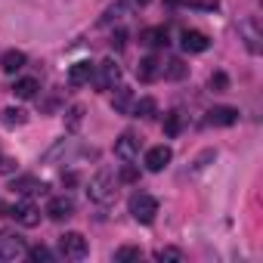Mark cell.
Segmentation results:
<instances>
[{
  "mask_svg": "<svg viewBox=\"0 0 263 263\" xmlns=\"http://www.w3.org/2000/svg\"><path fill=\"white\" fill-rule=\"evenodd\" d=\"M93 84L99 90H115L121 84V65L115 59H102L96 68H93Z\"/></svg>",
  "mask_w": 263,
  "mask_h": 263,
  "instance_id": "obj_3",
  "label": "cell"
},
{
  "mask_svg": "<svg viewBox=\"0 0 263 263\" xmlns=\"http://www.w3.org/2000/svg\"><path fill=\"white\" fill-rule=\"evenodd\" d=\"M25 121H28V115H25L22 108H13V105L4 108V124H7V127H22Z\"/></svg>",
  "mask_w": 263,
  "mask_h": 263,
  "instance_id": "obj_26",
  "label": "cell"
},
{
  "mask_svg": "<svg viewBox=\"0 0 263 263\" xmlns=\"http://www.w3.org/2000/svg\"><path fill=\"white\" fill-rule=\"evenodd\" d=\"M115 158H121V161H137L140 158V140L134 134H121L115 140Z\"/></svg>",
  "mask_w": 263,
  "mask_h": 263,
  "instance_id": "obj_9",
  "label": "cell"
},
{
  "mask_svg": "<svg viewBox=\"0 0 263 263\" xmlns=\"http://www.w3.org/2000/svg\"><path fill=\"white\" fill-rule=\"evenodd\" d=\"M134 4H137V7H149V4H152V0H134Z\"/></svg>",
  "mask_w": 263,
  "mask_h": 263,
  "instance_id": "obj_33",
  "label": "cell"
},
{
  "mask_svg": "<svg viewBox=\"0 0 263 263\" xmlns=\"http://www.w3.org/2000/svg\"><path fill=\"white\" fill-rule=\"evenodd\" d=\"M25 254H28L34 263H53V260H56V254H53L47 245H34V248H28Z\"/></svg>",
  "mask_w": 263,
  "mask_h": 263,
  "instance_id": "obj_25",
  "label": "cell"
},
{
  "mask_svg": "<svg viewBox=\"0 0 263 263\" xmlns=\"http://www.w3.org/2000/svg\"><path fill=\"white\" fill-rule=\"evenodd\" d=\"M28 251L25 238L16 232H0V260H19Z\"/></svg>",
  "mask_w": 263,
  "mask_h": 263,
  "instance_id": "obj_7",
  "label": "cell"
},
{
  "mask_svg": "<svg viewBox=\"0 0 263 263\" xmlns=\"http://www.w3.org/2000/svg\"><path fill=\"white\" fill-rule=\"evenodd\" d=\"M161 71H164V62H161L158 56H146V59H140V65H137V78H140L143 84H155V81L161 78Z\"/></svg>",
  "mask_w": 263,
  "mask_h": 263,
  "instance_id": "obj_11",
  "label": "cell"
},
{
  "mask_svg": "<svg viewBox=\"0 0 263 263\" xmlns=\"http://www.w3.org/2000/svg\"><path fill=\"white\" fill-rule=\"evenodd\" d=\"M186 74H189V65L183 59H171L164 65V71H161V78H167V81H183Z\"/></svg>",
  "mask_w": 263,
  "mask_h": 263,
  "instance_id": "obj_21",
  "label": "cell"
},
{
  "mask_svg": "<svg viewBox=\"0 0 263 263\" xmlns=\"http://www.w3.org/2000/svg\"><path fill=\"white\" fill-rule=\"evenodd\" d=\"M37 90H41L37 78H19V81L13 84V93H16L19 99H34V96H37Z\"/></svg>",
  "mask_w": 263,
  "mask_h": 263,
  "instance_id": "obj_18",
  "label": "cell"
},
{
  "mask_svg": "<svg viewBox=\"0 0 263 263\" xmlns=\"http://www.w3.org/2000/svg\"><path fill=\"white\" fill-rule=\"evenodd\" d=\"M180 130H183V115L180 111H167L164 115V134L167 137H180Z\"/></svg>",
  "mask_w": 263,
  "mask_h": 263,
  "instance_id": "obj_23",
  "label": "cell"
},
{
  "mask_svg": "<svg viewBox=\"0 0 263 263\" xmlns=\"http://www.w3.org/2000/svg\"><path fill=\"white\" fill-rule=\"evenodd\" d=\"M143 257V251L137 248V245H124V248H118L115 251V260L118 263H127V260H140Z\"/></svg>",
  "mask_w": 263,
  "mask_h": 263,
  "instance_id": "obj_28",
  "label": "cell"
},
{
  "mask_svg": "<svg viewBox=\"0 0 263 263\" xmlns=\"http://www.w3.org/2000/svg\"><path fill=\"white\" fill-rule=\"evenodd\" d=\"M155 111H158V102L152 96L134 99V105H130V115H134V118H155Z\"/></svg>",
  "mask_w": 263,
  "mask_h": 263,
  "instance_id": "obj_17",
  "label": "cell"
},
{
  "mask_svg": "<svg viewBox=\"0 0 263 263\" xmlns=\"http://www.w3.org/2000/svg\"><path fill=\"white\" fill-rule=\"evenodd\" d=\"M130 214H134L137 223H152L155 214H158V198L149 195V192H137V195H130Z\"/></svg>",
  "mask_w": 263,
  "mask_h": 263,
  "instance_id": "obj_2",
  "label": "cell"
},
{
  "mask_svg": "<svg viewBox=\"0 0 263 263\" xmlns=\"http://www.w3.org/2000/svg\"><path fill=\"white\" fill-rule=\"evenodd\" d=\"M93 62H74L71 68H68V84L71 87H84V84H90L93 81Z\"/></svg>",
  "mask_w": 263,
  "mask_h": 263,
  "instance_id": "obj_14",
  "label": "cell"
},
{
  "mask_svg": "<svg viewBox=\"0 0 263 263\" xmlns=\"http://www.w3.org/2000/svg\"><path fill=\"white\" fill-rule=\"evenodd\" d=\"M208 121L217 124V127H232L238 121V108H232V105H214L208 111Z\"/></svg>",
  "mask_w": 263,
  "mask_h": 263,
  "instance_id": "obj_13",
  "label": "cell"
},
{
  "mask_svg": "<svg viewBox=\"0 0 263 263\" xmlns=\"http://www.w3.org/2000/svg\"><path fill=\"white\" fill-rule=\"evenodd\" d=\"M59 251L68 260H84L87 251H90V245H87V238L81 232H65V235H59Z\"/></svg>",
  "mask_w": 263,
  "mask_h": 263,
  "instance_id": "obj_5",
  "label": "cell"
},
{
  "mask_svg": "<svg viewBox=\"0 0 263 263\" xmlns=\"http://www.w3.org/2000/svg\"><path fill=\"white\" fill-rule=\"evenodd\" d=\"M50 220H68L74 214V198L71 195H53L47 201V211H44Z\"/></svg>",
  "mask_w": 263,
  "mask_h": 263,
  "instance_id": "obj_8",
  "label": "cell"
},
{
  "mask_svg": "<svg viewBox=\"0 0 263 263\" xmlns=\"http://www.w3.org/2000/svg\"><path fill=\"white\" fill-rule=\"evenodd\" d=\"M41 189H44V183H37L34 177H22V180H16V183H13V192H22V195L41 192Z\"/></svg>",
  "mask_w": 263,
  "mask_h": 263,
  "instance_id": "obj_24",
  "label": "cell"
},
{
  "mask_svg": "<svg viewBox=\"0 0 263 263\" xmlns=\"http://www.w3.org/2000/svg\"><path fill=\"white\" fill-rule=\"evenodd\" d=\"M130 10H134V4H130V0H115V4L105 10V16L99 19V25H111V22H121L124 16H130Z\"/></svg>",
  "mask_w": 263,
  "mask_h": 263,
  "instance_id": "obj_15",
  "label": "cell"
},
{
  "mask_svg": "<svg viewBox=\"0 0 263 263\" xmlns=\"http://www.w3.org/2000/svg\"><path fill=\"white\" fill-rule=\"evenodd\" d=\"M155 260H161V263H164V260L183 263V260H186V254H183L180 248H158V251H155Z\"/></svg>",
  "mask_w": 263,
  "mask_h": 263,
  "instance_id": "obj_30",
  "label": "cell"
},
{
  "mask_svg": "<svg viewBox=\"0 0 263 263\" xmlns=\"http://www.w3.org/2000/svg\"><path fill=\"white\" fill-rule=\"evenodd\" d=\"M180 47H183L186 53H204V50L211 47V41H208V34H204V31L186 28V31L180 34Z\"/></svg>",
  "mask_w": 263,
  "mask_h": 263,
  "instance_id": "obj_12",
  "label": "cell"
},
{
  "mask_svg": "<svg viewBox=\"0 0 263 263\" xmlns=\"http://www.w3.org/2000/svg\"><path fill=\"white\" fill-rule=\"evenodd\" d=\"M171 7H189V10H208V13H214L220 4L217 0H167Z\"/></svg>",
  "mask_w": 263,
  "mask_h": 263,
  "instance_id": "obj_22",
  "label": "cell"
},
{
  "mask_svg": "<svg viewBox=\"0 0 263 263\" xmlns=\"http://www.w3.org/2000/svg\"><path fill=\"white\" fill-rule=\"evenodd\" d=\"M208 87H211L214 93H226V90H229V74H226V71H214V74L208 78Z\"/></svg>",
  "mask_w": 263,
  "mask_h": 263,
  "instance_id": "obj_27",
  "label": "cell"
},
{
  "mask_svg": "<svg viewBox=\"0 0 263 263\" xmlns=\"http://www.w3.org/2000/svg\"><path fill=\"white\" fill-rule=\"evenodd\" d=\"M238 37L245 41V47H248V53H260L263 50V31H260V22L254 19V16H245L241 22H238Z\"/></svg>",
  "mask_w": 263,
  "mask_h": 263,
  "instance_id": "obj_4",
  "label": "cell"
},
{
  "mask_svg": "<svg viewBox=\"0 0 263 263\" xmlns=\"http://www.w3.org/2000/svg\"><path fill=\"white\" fill-rule=\"evenodd\" d=\"M124 164H127V167H121V177H118V180H124V183H137V180H140V171L130 167V161H124Z\"/></svg>",
  "mask_w": 263,
  "mask_h": 263,
  "instance_id": "obj_31",
  "label": "cell"
},
{
  "mask_svg": "<svg viewBox=\"0 0 263 263\" xmlns=\"http://www.w3.org/2000/svg\"><path fill=\"white\" fill-rule=\"evenodd\" d=\"M118 177L108 171V167H102V171H96L93 177H90V183H87V195H90V201H96V204H111L115 201V195H118Z\"/></svg>",
  "mask_w": 263,
  "mask_h": 263,
  "instance_id": "obj_1",
  "label": "cell"
},
{
  "mask_svg": "<svg viewBox=\"0 0 263 263\" xmlns=\"http://www.w3.org/2000/svg\"><path fill=\"white\" fill-rule=\"evenodd\" d=\"M130 105H134V90H127V87H115V99H111V108L115 111H121V115H127L130 111Z\"/></svg>",
  "mask_w": 263,
  "mask_h": 263,
  "instance_id": "obj_19",
  "label": "cell"
},
{
  "mask_svg": "<svg viewBox=\"0 0 263 263\" xmlns=\"http://www.w3.org/2000/svg\"><path fill=\"white\" fill-rule=\"evenodd\" d=\"M124 41H127V34H124V31H115V34H111V47H115V50H121V47H124Z\"/></svg>",
  "mask_w": 263,
  "mask_h": 263,
  "instance_id": "obj_32",
  "label": "cell"
},
{
  "mask_svg": "<svg viewBox=\"0 0 263 263\" xmlns=\"http://www.w3.org/2000/svg\"><path fill=\"white\" fill-rule=\"evenodd\" d=\"M22 65H25V53L22 50H7L4 59H0V68H4L7 74H16Z\"/></svg>",
  "mask_w": 263,
  "mask_h": 263,
  "instance_id": "obj_20",
  "label": "cell"
},
{
  "mask_svg": "<svg viewBox=\"0 0 263 263\" xmlns=\"http://www.w3.org/2000/svg\"><path fill=\"white\" fill-rule=\"evenodd\" d=\"M81 121H84V105H71V108H68V115H65V127L74 134V130L81 127Z\"/></svg>",
  "mask_w": 263,
  "mask_h": 263,
  "instance_id": "obj_29",
  "label": "cell"
},
{
  "mask_svg": "<svg viewBox=\"0 0 263 263\" xmlns=\"http://www.w3.org/2000/svg\"><path fill=\"white\" fill-rule=\"evenodd\" d=\"M171 158H174V152H171V146H152V149L146 152V158H143V164H146V171H152V174H158V171H164V167L171 164Z\"/></svg>",
  "mask_w": 263,
  "mask_h": 263,
  "instance_id": "obj_10",
  "label": "cell"
},
{
  "mask_svg": "<svg viewBox=\"0 0 263 263\" xmlns=\"http://www.w3.org/2000/svg\"><path fill=\"white\" fill-rule=\"evenodd\" d=\"M7 217H13L19 226H25V229H34L37 223H41V211L31 204V201H16L13 208H7Z\"/></svg>",
  "mask_w": 263,
  "mask_h": 263,
  "instance_id": "obj_6",
  "label": "cell"
},
{
  "mask_svg": "<svg viewBox=\"0 0 263 263\" xmlns=\"http://www.w3.org/2000/svg\"><path fill=\"white\" fill-rule=\"evenodd\" d=\"M140 44H146V47H152V50H158V47H167V28H161V25H155V28H146V31L140 34Z\"/></svg>",
  "mask_w": 263,
  "mask_h": 263,
  "instance_id": "obj_16",
  "label": "cell"
}]
</instances>
